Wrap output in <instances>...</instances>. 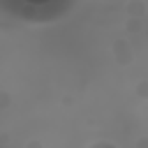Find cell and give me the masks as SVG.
<instances>
[{
  "label": "cell",
  "instance_id": "cell-1",
  "mask_svg": "<svg viewBox=\"0 0 148 148\" xmlns=\"http://www.w3.org/2000/svg\"><path fill=\"white\" fill-rule=\"evenodd\" d=\"M88 148H118V146L111 143V141H95V143H90Z\"/></svg>",
  "mask_w": 148,
  "mask_h": 148
}]
</instances>
